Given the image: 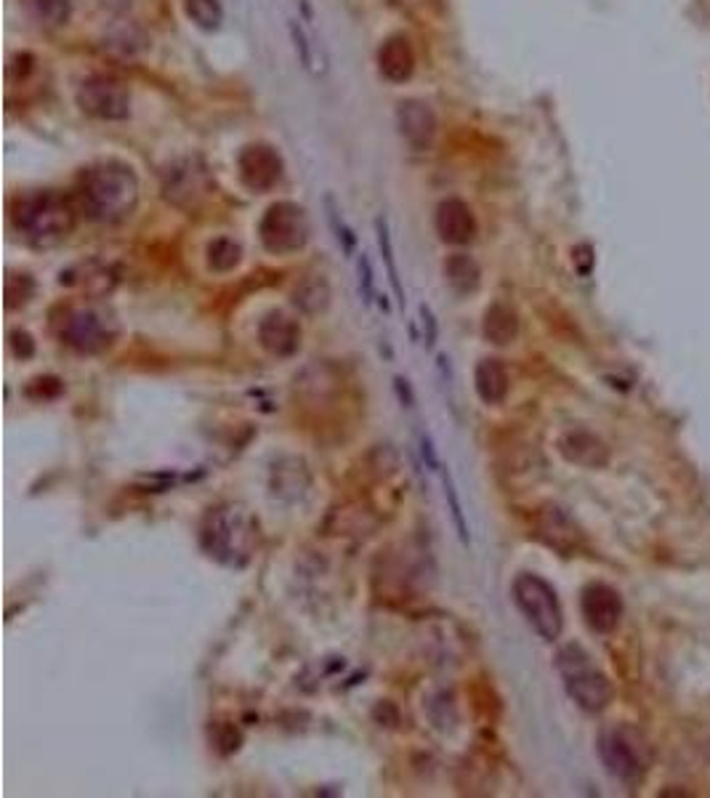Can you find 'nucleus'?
I'll use <instances>...</instances> for the list:
<instances>
[{"label": "nucleus", "instance_id": "1", "mask_svg": "<svg viewBox=\"0 0 710 798\" xmlns=\"http://www.w3.org/2000/svg\"><path fill=\"white\" fill-rule=\"evenodd\" d=\"M73 198L83 216H88L91 222L117 224L136 211L141 184L128 163L102 160L81 173Z\"/></svg>", "mask_w": 710, "mask_h": 798}, {"label": "nucleus", "instance_id": "2", "mask_svg": "<svg viewBox=\"0 0 710 798\" xmlns=\"http://www.w3.org/2000/svg\"><path fill=\"white\" fill-rule=\"evenodd\" d=\"M77 213H81V208H77L75 198L45 190L19 198L14 211H11V222H14L17 232L30 245H35V248H54V245L64 243L73 235Z\"/></svg>", "mask_w": 710, "mask_h": 798}, {"label": "nucleus", "instance_id": "3", "mask_svg": "<svg viewBox=\"0 0 710 798\" xmlns=\"http://www.w3.org/2000/svg\"><path fill=\"white\" fill-rule=\"evenodd\" d=\"M258 541L256 519L234 503L211 509L200 524V546L226 567H245Z\"/></svg>", "mask_w": 710, "mask_h": 798}, {"label": "nucleus", "instance_id": "4", "mask_svg": "<svg viewBox=\"0 0 710 798\" xmlns=\"http://www.w3.org/2000/svg\"><path fill=\"white\" fill-rule=\"evenodd\" d=\"M557 671L562 677L566 695L575 700L585 713H602L615 698V687H612L610 677L580 645H566L559 650Z\"/></svg>", "mask_w": 710, "mask_h": 798}, {"label": "nucleus", "instance_id": "5", "mask_svg": "<svg viewBox=\"0 0 710 798\" xmlns=\"http://www.w3.org/2000/svg\"><path fill=\"white\" fill-rule=\"evenodd\" d=\"M56 336L77 354H102L117 341L120 326L107 307L83 304V307L62 309V317L56 320Z\"/></svg>", "mask_w": 710, "mask_h": 798}, {"label": "nucleus", "instance_id": "6", "mask_svg": "<svg viewBox=\"0 0 710 798\" xmlns=\"http://www.w3.org/2000/svg\"><path fill=\"white\" fill-rule=\"evenodd\" d=\"M513 605L519 607V613L524 615V620L530 623V628L536 631L543 641H557L562 636L564 628V613L562 605H559V596L553 592L549 581H543L540 575L522 573L517 575L511 586Z\"/></svg>", "mask_w": 710, "mask_h": 798}, {"label": "nucleus", "instance_id": "7", "mask_svg": "<svg viewBox=\"0 0 710 798\" xmlns=\"http://www.w3.org/2000/svg\"><path fill=\"white\" fill-rule=\"evenodd\" d=\"M309 235V216H306L304 205L293 203V200H279L269 205L258 222V240L272 256H293V253L304 251Z\"/></svg>", "mask_w": 710, "mask_h": 798}, {"label": "nucleus", "instance_id": "8", "mask_svg": "<svg viewBox=\"0 0 710 798\" xmlns=\"http://www.w3.org/2000/svg\"><path fill=\"white\" fill-rule=\"evenodd\" d=\"M644 740L634 730L625 726H612L598 735V758L604 769L621 783H638L647 772V754H644Z\"/></svg>", "mask_w": 710, "mask_h": 798}, {"label": "nucleus", "instance_id": "9", "mask_svg": "<svg viewBox=\"0 0 710 798\" xmlns=\"http://www.w3.org/2000/svg\"><path fill=\"white\" fill-rule=\"evenodd\" d=\"M77 107L94 120L104 123H123L131 118V94L123 83L113 81V77L94 75L81 83L75 94Z\"/></svg>", "mask_w": 710, "mask_h": 798}, {"label": "nucleus", "instance_id": "10", "mask_svg": "<svg viewBox=\"0 0 710 798\" xmlns=\"http://www.w3.org/2000/svg\"><path fill=\"white\" fill-rule=\"evenodd\" d=\"M213 192V179L200 158H184L168 168L162 179V198L181 211H194Z\"/></svg>", "mask_w": 710, "mask_h": 798}, {"label": "nucleus", "instance_id": "11", "mask_svg": "<svg viewBox=\"0 0 710 798\" xmlns=\"http://www.w3.org/2000/svg\"><path fill=\"white\" fill-rule=\"evenodd\" d=\"M237 173L251 192H272L283 181L285 163L275 147L256 141L237 155Z\"/></svg>", "mask_w": 710, "mask_h": 798}, {"label": "nucleus", "instance_id": "12", "mask_svg": "<svg viewBox=\"0 0 710 798\" xmlns=\"http://www.w3.org/2000/svg\"><path fill=\"white\" fill-rule=\"evenodd\" d=\"M580 613L594 634H612L621 626L623 599L607 583H589L580 594Z\"/></svg>", "mask_w": 710, "mask_h": 798}, {"label": "nucleus", "instance_id": "13", "mask_svg": "<svg viewBox=\"0 0 710 798\" xmlns=\"http://www.w3.org/2000/svg\"><path fill=\"white\" fill-rule=\"evenodd\" d=\"M396 128H400V136L407 141L413 149H428L436 139V113L428 107L426 102L421 99H405L396 104Z\"/></svg>", "mask_w": 710, "mask_h": 798}, {"label": "nucleus", "instance_id": "14", "mask_svg": "<svg viewBox=\"0 0 710 798\" xmlns=\"http://www.w3.org/2000/svg\"><path fill=\"white\" fill-rule=\"evenodd\" d=\"M436 235L447 245H468L477 237V216L460 198H447L436 205Z\"/></svg>", "mask_w": 710, "mask_h": 798}, {"label": "nucleus", "instance_id": "15", "mask_svg": "<svg viewBox=\"0 0 710 798\" xmlns=\"http://www.w3.org/2000/svg\"><path fill=\"white\" fill-rule=\"evenodd\" d=\"M258 343L272 357H293L301 349V326L293 320L285 311H269L262 322H258Z\"/></svg>", "mask_w": 710, "mask_h": 798}, {"label": "nucleus", "instance_id": "16", "mask_svg": "<svg viewBox=\"0 0 710 798\" xmlns=\"http://www.w3.org/2000/svg\"><path fill=\"white\" fill-rule=\"evenodd\" d=\"M378 73L389 83H405L415 73V51L405 35H392L378 49Z\"/></svg>", "mask_w": 710, "mask_h": 798}, {"label": "nucleus", "instance_id": "17", "mask_svg": "<svg viewBox=\"0 0 710 798\" xmlns=\"http://www.w3.org/2000/svg\"><path fill=\"white\" fill-rule=\"evenodd\" d=\"M474 389H477V397L485 405H500L508 397V389H511V379H508L504 362L495 360V357L481 360L474 370Z\"/></svg>", "mask_w": 710, "mask_h": 798}, {"label": "nucleus", "instance_id": "18", "mask_svg": "<svg viewBox=\"0 0 710 798\" xmlns=\"http://www.w3.org/2000/svg\"><path fill=\"white\" fill-rule=\"evenodd\" d=\"M519 333V317L508 304L495 301L485 309V320H481V336L495 347H508Z\"/></svg>", "mask_w": 710, "mask_h": 798}, {"label": "nucleus", "instance_id": "19", "mask_svg": "<svg viewBox=\"0 0 710 798\" xmlns=\"http://www.w3.org/2000/svg\"><path fill=\"white\" fill-rule=\"evenodd\" d=\"M442 269H445V280L449 288L455 290V294H460V296L477 294V288L481 283V269H479V264L468 256V253H453Z\"/></svg>", "mask_w": 710, "mask_h": 798}, {"label": "nucleus", "instance_id": "20", "mask_svg": "<svg viewBox=\"0 0 710 798\" xmlns=\"http://www.w3.org/2000/svg\"><path fill=\"white\" fill-rule=\"evenodd\" d=\"M293 304L306 317L322 315L330 307V285L322 275H309L293 290Z\"/></svg>", "mask_w": 710, "mask_h": 798}, {"label": "nucleus", "instance_id": "21", "mask_svg": "<svg viewBox=\"0 0 710 798\" xmlns=\"http://www.w3.org/2000/svg\"><path fill=\"white\" fill-rule=\"evenodd\" d=\"M559 450H562V456L566 460H572V464H580V466H598V464H604V458H607L604 445L585 432L566 434V437H562V443H559Z\"/></svg>", "mask_w": 710, "mask_h": 798}, {"label": "nucleus", "instance_id": "22", "mask_svg": "<svg viewBox=\"0 0 710 798\" xmlns=\"http://www.w3.org/2000/svg\"><path fill=\"white\" fill-rule=\"evenodd\" d=\"M208 266L219 275H226V272L237 269L240 262H243V245L232 237H216L213 243H208Z\"/></svg>", "mask_w": 710, "mask_h": 798}, {"label": "nucleus", "instance_id": "23", "mask_svg": "<svg viewBox=\"0 0 710 798\" xmlns=\"http://www.w3.org/2000/svg\"><path fill=\"white\" fill-rule=\"evenodd\" d=\"M30 14L49 28H64L73 19L75 0H22Z\"/></svg>", "mask_w": 710, "mask_h": 798}, {"label": "nucleus", "instance_id": "24", "mask_svg": "<svg viewBox=\"0 0 710 798\" xmlns=\"http://www.w3.org/2000/svg\"><path fill=\"white\" fill-rule=\"evenodd\" d=\"M375 235H378V248H381V256H383V264H386V275H389V283H392V290L396 296V304H400L402 309H405V288H402V280H400V269H396V258H394V245H392V235H389V226H386V219L378 216L375 219Z\"/></svg>", "mask_w": 710, "mask_h": 798}, {"label": "nucleus", "instance_id": "25", "mask_svg": "<svg viewBox=\"0 0 710 798\" xmlns=\"http://www.w3.org/2000/svg\"><path fill=\"white\" fill-rule=\"evenodd\" d=\"M184 14L194 28L213 32L224 24V9L219 0H184Z\"/></svg>", "mask_w": 710, "mask_h": 798}, {"label": "nucleus", "instance_id": "26", "mask_svg": "<svg viewBox=\"0 0 710 798\" xmlns=\"http://www.w3.org/2000/svg\"><path fill=\"white\" fill-rule=\"evenodd\" d=\"M442 485H445V498H447V506H449V517H453L455 532H458L460 543L468 546L471 535H468V522H466V514H464V503H460L458 488H455L453 477H449V471L445 469V466H442Z\"/></svg>", "mask_w": 710, "mask_h": 798}, {"label": "nucleus", "instance_id": "27", "mask_svg": "<svg viewBox=\"0 0 710 798\" xmlns=\"http://www.w3.org/2000/svg\"><path fill=\"white\" fill-rule=\"evenodd\" d=\"M32 296H35V280H32L28 272L6 277V307L9 309L24 307Z\"/></svg>", "mask_w": 710, "mask_h": 798}, {"label": "nucleus", "instance_id": "28", "mask_svg": "<svg viewBox=\"0 0 710 798\" xmlns=\"http://www.w3.org/2000/svg\"><path fill=\"white\" fill-rule=\"evenodd\" d=\"M62 392H64V384L56 379V375H38V379H32L28 389H24V394L35 402L56 400Z\"/></svg>", "mask_w": 710, "mask_h": 798}, {"label": "nucleus", "instance_id": "29", "mask_svg": "<svg viewBox=\"0 0 710 798\" xmlns=\"http://www.w3.org/2000/svg\"><path fill=\"white\" fill-rule=\"evenodd\" d=\"M211 737H213V745H216L224 756L234 754V751L243 745V735H240L237 726H232V724H216L213 726Z\"/></svg>", "mask_w": 710, "mask_h": 798}, {"label": "nucleus", "instance_id": "30", "mask_svg": "<svg viewBox=\"0 0 710 798\" xmlns=\"http://www.w3.org/2000/svg\"><path fill=\"white\" fill-rule=\"evenodd\" d=\"M328 213H330V224H333V232H336L338 243H341L343 251L351 253V251H354V245H357V237H354V232H351L349 226L343 224L341 213H338L336 205H333V198H328Z\"/></svg>", "mask_w": 710, "mask_h": 798}, {"label": "nucleus", "instance_id": "31", "mask_svg": "<svg viewBox=\"0 0 710 798\" xmlns=\"http://www.w3.org/2000/svg\"><path fill=\"white\" fill-rule=\"evenodd\" d=\"M360 288L364 296V304H370L375 298V277H373V266H370V258L360 256Z\"/></svg>", "mask_w": 710, "mask_h": 798}, {"label": "nucleus", "instance_id": "32", "mask_svg": "<svg viewBox=\"0 0 710 798\" xmlns=\"http://www.w3.org/2000/svg\"><path fill=\"white\" fill-rule=\"evenodd\" d=\"M290 38H293V43H296V51H298V56H301V64L306 70H311V64H315V54H311L309 41H306L304 30L298 28L296 22H290Z\"/></svg>", "mask_w": 710, "mask_h": 798}, {"label": "nucleus", "instance_id": "33", "mask_svg": "<svg viewBox=\"0 0 710 798\" xmlns=\"http://www.w3.org/2000/svg\"><path fill=\"white\" fill-rule=\"evenodd\" d=\"M11 349H14L19 360H30V357L35 354V341H32L28 330H14V333H11Z\"/></svg>", "mask_w": 710, "mask_h": 798}, {"label": "nucleus", "instance_id": "34", "mask_svg": "<svg viewBox=\"0 0 710 798\" xmlns=\"http://www.w3.org/2000/svg\"><path fill=\"white\" fill-rule=\"evenodd\" d=\"M373 719L381 726H396L400 724V711H396L389 700H381L373 709Z\"/></svg>", "mask_w": 710, "mask_h": 798}, {"label": "nucleus", "instance_id": "35", "mask_svg": "<svg viewBox=\"0 0 710 798\" xmlns=\"http://www.w3.org/2000/svg\"><path fill=\"white\" fill-rule=\"evenodd\" d=\"M421 320H423V333H426V347H434L436 343V320L432 309L426 304H421Z\"/></svg>", "mask_w": 710, "mask_h": 798}, {"label": "nucleus", "instance_id": "36", "mask_svg": "<svg viewBox=\"0 0 710 798\" xmlns=\"http://www.w3.org/2000/svg\"><path fill=\"white\" fill-rule=\"evenodd\" d=\"M421 456H423V460H426V466H428V469H432V471H439V469H442L439 458H436V450H434L432 439H428L426 434H421Z\"/></svg>", "mask_w": 710, "mask_h": 798}, {"label": "nucleus", "instance_id": "37", "mask_svg": "<svg viewBox=\"0 0 710 798\" xmlns=\"http://www.w3.org/2000/svg\"><path fill=\"white\" fill-rule=\"evenodd\" d=\"M394 384H396V392H400V400H402V402H405V405H413V392H410L407 381H405V379H402V375H396V379H394Z\"/></svg>", "mask_w": 710, "mask_h": 798}]
</instances>
